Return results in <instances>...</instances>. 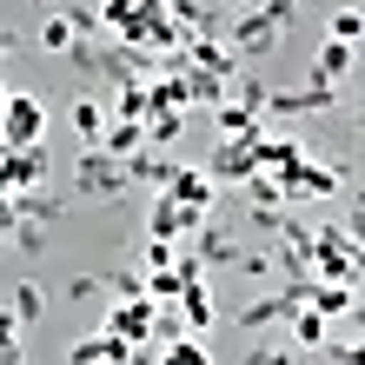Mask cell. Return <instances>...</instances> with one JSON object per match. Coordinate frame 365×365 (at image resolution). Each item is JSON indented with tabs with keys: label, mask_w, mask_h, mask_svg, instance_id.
Here are the masks:
<instances>
[{
	"label": "cell",
	"mask_w": 365,
	"mask_h": 365,
	"mask_svg": "<svg viewBox=\"0 0 365 365\" xmlns=\"http://www.w3.org/2000/svg\"><path fill=\"white\" fill-rule=\"evenodd\" d=\"M40 133H47V106H40L34 93H7V106H0V146H40Z\"/></svg>",
	"instance_id": "obj_3"
},
{
	"label": "cell",
	"mask_w": 365,
	"mask_h": 365,
	"mask_svg": "<svg viewBox=\"0 0 365 365\" xmlns=\"http://www.w3.org/2000/svg\"><path fill=\"white\" fill-rule=\"evenodd\" d=\"M186 133V106H146V120H140V140L153 146V153H166Z\"/></svg>",
	"instance_id": "obj_13"
},
{
	"label": "cell",
	"mask_w": 365,
	"mask_h": 365,
	"mask_svg": "<svg viewBox=\"0 0 365 365\" xmlns=\"http://www.w3.org/2000/svg\"><path fill=\"white\" fill-rule=\"evenodd\" d=\"M47 7H53V0H47Z\"/></svg>",
	"instance_id": "obj_35"
},
{
	"label": "cell",
	"mask_w": 365,
	"mask_h": 365,
	"mask_svg": "<svg viewBox=\"0 0 365 365\" xmlns=\"http://www.w3.org/2000/svg\"><path fill=\"white\" fill-rule=\"evenodd\" d=\"M206 113H212V126H220V140H246L252 126H259V120L246 113V106H232V100H220V106H206Z\"/></svg>",
	"instance_id": "obj_20"
},
{
	"label": "cell",
	"mask_w": 365,
	"mask_h": 365,
	"mask_svg": "<svg viewBox=\"0 0 365 365\" xmlns=\"http://www.w3.org/2000/svg\"><path fill=\"white\" fill-rule=\"evenodd\" d=\"M346 192V166H319V160H299L286 180H279V200H332Z\"/></svg>",
	"instance_id": "obj_5"
},
{
	"label": "cell",
	"mask_w": 365,
	"mask_h": 365,
	"mask_svg": "<svg viewBox=\"0 0 365 365\" xmlns=\"http://www.w3.org/2000/svg\"><path fill=\"white\" fill-rule=\"evenodd\" d=\"M232 266H240L246 279H272V272H279V259H272L266 246H246V252H232Z\"/></svg>",
	"instance_id": "obj_25"
},
{
	"label": "cell",
	"mask_w": 365,
	"mask_h": 365,
	"mask_svg": "<svg viewBox=\"0 0 365 365\" xmlns=\"http://www.w3.org/2000/svg\"><path fill=\"white\" fill-rule=\"evenodd\" d=\"M306 306L319 319H346L359 306V286H326V279H306Z\"/></svg>",
	"instance_id": "obj_16"
},
{
	"label": "cell",
	"mask_w": 365,
	"mask_h": 365,
	"mask_svg": "<svg viewBox=\"0 0 365 365\" xmlns=\"http://www.w3.org/2000/svg\"><path fill=\"white\" fill-rule=\"evenodd\" d=\"M73 186H80V200H120L126 192V166L113 153H100V146H87L73 166Z\"/></svg>",
	"instance_id": "obj_4"
},
{
	"label": "cell",
	"mask_w": 365,
	"mask_h": 365,
	"mask_svg": "<svg viewBox=\"0 0 365 365\" xmlns=\"http://www.w3.org/2000/svg\"><path fill=\"white\" fill-rule=\"evenodd\" d=\"M359 67V47H339V40H319V53H312V67H306V80L312 87H339Z\"/></svg>",
	"instance_id": "obj_12"
},
{
	"label": "cell",
	"mask_w": 365,
	"mask_h": 365,
	"mask_svg": "<svg viewBox=\"0 0 365 365\" xmlns=\"http://www.w3.org/2000/svg\"><path fill=\"white\" fill-rule=\"evenodd\" d=\"M173 306H180V319H186V339H206L212 326H220V306H212V292H206V286H186Z\"/></svg>",
	"instance_id": "obj_14"
},
{
	"label": "cell",
	"mask_w": 365,
	"mask_h": 365,
	"mask_svg": "<svg viewBox=\"0 0 365 365\" xmlns=\"http://www.w3.org/2000/svg\"><path fill=\"white\" fill-rule=\"evenodd\" d=\"M166 200H173V206H186V212H200V220H206V212L212 206H220V186H212V173H206V166H173V173H166Z\"/></svg>",
	"instance_id": "obj_7"
},
{
	"label": "cell",
	"mask_w": 365,
	"mask_h": 365,
	"mask_svg": "<svg viewBox=\"0 0 365 365\" xmlns=\"http://www.w3.org/2000/svg\"><path fill=\"white\" fill-rule=\"evenodd\" d=\"M246 365H292V346H279V339H259V346L246 352Z\"/></svg>",
	"instance_id": "obj_26"
},
{
	"label": "cell",
	"mask_w": 365,
	"mask_h": 365,
	"mask_svg": "<svg viewBox=\"0 0 365 365\" xmlns=\"http://www.w3.org/2000/svg\"><path fill=\"white\" fill-rule=\"evenodd\" d=\"M292 14H299V0H259V7H246V14H232L226 20V47H232V60H259V53H272L279 40H286V27H292Z\"/></svg>",
	"instance_id": "obj_2"
},
{
	"label": "cell",
	"mask_w": 365,
	"mask_h": 365,
	"mask_svg": "<svg viewBox=\"0 0 365 365\" xmlns=\"http://www.w3.org/2000/svg\"><path fill=\"white\" fill-rule=\"evenodd\" d=\"M0 153H7V146H0Z\"/></svg>",
	"instance_id": "obj_34"
},
{
	"label": "cell",
	"mask_w": 365,
	"mask_h": 365,
	"mask_svg": "<svg viewBox=\"0 0 365 365\" xmlns=\"http://www.w3.org/2000/svg\"><path fill=\"white\" fill-rule=\"evenodd\" d=\"M146 106H153L146 100V80H126L120 100H113V120H146Z\"/></svg>",
	"instance_id": "obj_24"
},
{
	"label": "cell",
	"mask_w": 365,
	"mask_h": 365,
	"mask_svg": "<svg viewBox=\"0 0 365 365\" xmlns=\"http://www.w3.org/2000/svg\"><path fill=\"white\" fill-rule=\"evenodd\" d=\"M100 286L113 292V299H140V272H106Z\"/></svg>",
	"instance_id": "obj_27"
},
{
	"label": "cell",
	"mask_w": 365,
	"mask_h": 365,
	"mask_svg": "<svg viewBox=\"0 0 365 365\" xmlns=\"http://www.w3.org/2000/svg\"><path fill=\"white\" fill-rule=\"evenodd\" d=\"M140 120H106V133H100V153H113V160H126V153H140Z\"/></svg>",
	"instance_id": "obj_19"
},
{
	"label": "cell",
	"mask_w": 365,
	"mask_h": 365,
	"mask_svg": "<svg viewBox=\"0 0 365 365\" xmlns=\"http://www.w3.org/2000/svg\"><path fill=\"white\" fill-rule=\"evenodd\" d=\"M252 140H259V126H252L246 140H220V153L206 160V173H212V186H246L252 173H259V160H252Z\"/></svg>",
	"instance_id": "obj_9"
},
{
	"label": "cell",
	"mask_w": 365,
	"mask_h": 365,
	"mask_svg": "<svg viewBox=\"0 0 365 365\" xmlns=\"http://www.w3.org/2000/svg\"><path fill=\"white\" fill-rule=\"evenodd\" d=\"M153 365H212V346L206 339H166V346H153Z\"/></svg>",
	"instance_id": "obj_18"
},
{
	"label": "cell",
	"mask_w": 365,
	"mask_h": 365,
	"mask_svg": "<svg viewBox=\"0 0 365 365\" xmlns=\"http://www.w3.org/2000/svg\"><path fill=\"white\" fill-rule=\"evenodd\" d=\"M14 53V27H0V60H7Z\"/></svg>",
	"instance_id": "obj_30"
},
{
	"label": "cell",
	"mask_w": 365,
	"mask_h": 365,
	"mask_svg": "<svg viewBox=\"0 0 365 365\" xmlns=\"http://www.w3.org/2000/svg\"><path fill=\"white\" fill-rule=\"evenodd\" d=\"M226 7H240V14H246V7H259V0H226Z\"/></svg>",
	"instance_id": "obj_31"
},
{
	"label": "cell",
	"mask_w": 365,
	"mask_h": 365,
	"mask_svg": "<svg viewBox=\"0 0 365 365\" xmlns=\"http://www.w3.org/2000/svg\"><path fill=\"white\" fill-rule=\"evenodd\" d=\"M73 133L87 146H100V133H106V106L100 100H73Z\"/></svg>",
	"instance_id": "obj_22"
},
{
	"label": "cell",
	"mask_w": 365,
	"mask_h": 365,
	"mask_svg": "<svg viewBox=\"0 0 365 365\" xmlns=\"http://www.w3.org/2000/svg\"><path fill=\"white\" fill-rule=\"evenodd\" d=\"M0 200H7V186H0Z\"/></svg>",
	"instance_id": "obj_33"
},
{
	"label": "cell",
	"mask_w": 365,
	"mask_h": 365,
	"mask_svg": "<svg viewBox=\"0 0 365 365\" xmlns=\"http://www.w3.org/2000/svg\"><path fill=\"white\" fill-rule=\"evenodd\" d=\"M332 100H339V87H272L266 93V106H259V120H299V113H332Z\"/></svg>",
	"instance_id": "obj_6"
},
{
	"label": "cell",
	"mask_w": 365,
	"mask_h": 365,
	"mask_svg": "<svg viewBox=\"0 0 365 365\" xmlns=\"http://www.w3.org/2000/svg\"><path fill=\"white\" fill-rule=\"evenodd\" d=\"M7 312L20 319V332H27V326H40V319H47V292L27 279V286H14V306H7Z\"/></svg>",
	"instance_id": "obj_21"
},
{
	"label": "cell",
	"mask_w": 365,
	"mask_h": 365,
	"mask_svg": "<svg viewBox=\"0 0 365 365\" xmlns=\"http://www.w3.org/2000/svg\"><path fill=\"white\" fill-rule=\"evenodd\" d=\"M146 7H153V0H100V7H93V27H100L106 40H126Z\"/></svg>",
	"instance_id": "obj_15"
},
{
	"label": "cell",
	"mask_w": 365,
	"mask_h": 365,
	"mask_svg": "<svg viewBox=\"0 0 365 365\" xmlns=\"http://www.w3.org/2000/svg\"><path fill=\"white\" fill-rule=\"evenodd\" d=\"M0 186H7V192L47 186V153H40V146H14V153H0Z\"/></svg>",
	"instance_id": "obj_11"
},
{
	"label": "cell",
	"mask_w": 365,
	"mask_h": 365,
	"mask_svg": "<svg viewBox=\"0 0 365 365\" xmlns=\"http://www.w3.org/2000/svg\"><path fill=\"white\" fill-rule=\"evenodd\" d=\"M100 332L120 339V346H153V299H113Z\"/></svg>",
	"instance_id": "obj_8"
},
{
	"label": "cell",
	"mask_w": 365,
	"mask_h": 365,
	"mask_svg": "<svg viewBox=\"0 0 365 365\" xmlns=\"http://www.w3.org/2000/svg\"><path fill=\"white\" fill-rule=\"evenodd\" d=\"M0 106H7V80H0Z\"/></svg>",
	"instance_id": "obj_32"
},
{
	"label": "cell",
	"mask_w": 365,
	"mask_h": 365,
	"mask_svg": "<svg viewBox=\"0 0 365 365\" xmlns=\"http://www.w3.org/2000/svg\"><path fill=\"white\" fill-rule=\"evenodd\" d=\"M326 359H332V365H365V352H359V339H352V346H326Z\"/></svg>",
	"instance_id": "obj_28"
},
{
	"label": "cell",
	"mask_w": 365,
	"mask_h": 365,
	"mask_svg": "<svg viewBox=\"0 0 365 365\" xmlns=\"http://www.w3.org/2000/svg\"><path fill=\"white\" fill-rule=\"evenodd\" d=\"M286 326H292V346H306V352H326V346H332V339H326V326H332V319H319L312 306H299Z\"/></svg>",
	"instance_id": "obj_17"
},
{
	"label": "cell",
	"mask_w": 365,
	"mask_h": 365,
	"mask_svg": "<svg viewBox=\"0 0 365 365\" xmlns=\"http://www.w3.org/2000/svg\"><path fill=\"white\" fill-rule=\"evenodd\" d=\"M299 259H306V279L359 286V232L352 226H306L299 232Z\"/></svg>",
	"instance_id": "obj_1"
},
{
	"label": "cell",
	"mask_w": 365,
	"mask_h": 365,
	"mask_svg": "<svg viewBox=\"0 0 365 365\" xmlns=\"http://www.w3.org/2000/svg\"><path fill=\"white\" fill-rule=\"evenodd\" d=\"M200 226H206L200 212L173 206V200H166V192H160L153 206H146V240H166V246H173V240H186V232H200Z\"/></svg>",
	"instance_id": "obj_10"
},
{
	"label": "cell",
	"mask_w": 365,
	"mask_h": 365,
	"mask_svg": "<svg viewBox=\"0 0 365 365\" xmlns=\"http://www.w3.org/2000/svg\"><path fill=\"white\" fill-rule=\"evenodd\" d=\"M359 34H365V20H359V7H339V14L326 20V40H339V47H359Z\"/></svg>",
	"instance_id": "obj_23"
},
{
	"label": "cell",
	"mask_w": 365,
	"mask_h": 365,
	"mask_svg": "<svg viewBox=\"0 0 365 365\" xmlns=\"http://www.w3.org/2000/svg\"><path fill=\"white\" fill-rule=\"evenodd\" d=\"M93 292H106V286H100V279H93V272H80V279H73V286H67V299H93Z\"/></svg>",
	"instance_id": "obj_29"
}]
</instances>
